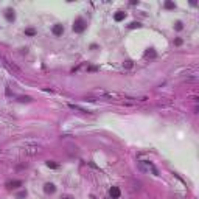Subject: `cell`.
I'll return each mask as SVG.
<instances>
[{"instance_id":"cell-10","label":"cell","mask_w":199,"mask_h":199,"mask_svg":"<svg viewBox=\"0 0 199 199\" xmlns=\"http://www.w3.org/2000/svg\"><path fill=\"white\" fill-rule=\"evenodd\" d=\"M5 16H6V19H8L9 22H12V20H14V17H16V16H14V11H12V9H8Z\"/></svg>"},{"instance_id":"cell-16","label":"cell","mask_w":199,"mask_h":199,"mask_svg":"<svg viewBox=\"0 0 199 199\" xmlns=\"http://www.w3.org/2000/svg\"><path fill=\"white\" fill-rule=\"evenodd\" d=\"M25 33H26V34H28V36H34V34H36V31H34V30H33V28H28V30H26V31H25Z\"/></svg>"},{"instance_id":"cell-8","label":"cell","mask_w":199,"mask_h":199,"mask_svg":"<svg viewBox=\"0 0 199 199\" xmlns=\"http://www.w3.org/2000/svg\"><path fill=\"white\" fill-rule=\"evenodd\" d=\"M125 17H126V12H123V11H118V12L114 16V19H115L117 22H121V20H125Z\"/></svg>"},{"instance_id":"cell-7","label":"cell","mask_w":199,"mask_h":199,"mask_svg":"<svg viewBox=\"0 0 199 199\" xmlns=\"http://www.w3.org/2000/svg\"><path fill=\"white\" fill-rule=\"evenodd\" d=\"M20 185H22V182H20V181H11V182H8V184H6V187H8L9 190H14V188H19Z\"/></svg>"},{"instance_id":"cell-4","label":"cell","mask_w":199,"mask_h":199,"mask_svg":"<svg viewBox=\"0 0 199 199\" xmlns=\"http://www.w3.org/2000/svg\"><path fill=\"white\" fill-rule=\"evenodd\" d=\"M39 146L37 145H25V149H23V153L25 154H36V153H39Z\"/></svg>"},{"instance_id":"cell-3","label":"cell","mask_w":199,"mask_h":199,"mask_svg":"<svg viewBox=\"0 0 199 199\" xmlns=\"http://www.w3.org/2000/svg\"><path fill=\"white\" fill-rule=\"evenodd\" d=\"M86 30V22L84 19H76L75 23H73V31L75 33H83Z\"/></svg>"},{"instance_id":"cell-21","label":"cell","mask_w":199,"mask_h":199,"mask_svg":"<svg viewBox=\"0 0 199 199\" xmlns=\"http://www.w3.org/2000/svg\"><path fill=\"white\" fill-rule=\"evenodd\" d=\"M174 44H176V45H181V44H182V39H176Z\"/></svg>"},{"instance_id":"cell-9","label":"cell","mask_w":199,"mask_h":199,"mask_svg":"<svg viewBox=\"0 0 199 199\" xmlns=\"http://www.w3.org/2000/svg\"><path fill=\"white\" fill-rule=\"evenodd\" d=\"M54 185L53 184H45V187H44V191L45 193H54Z\"/></svg>"},{"instance_id":"cell-18","label":"cell","mask_w":199,"mask_h":199,"mask_svg":"<svg viewBox=\"0 0 199 199\" xmlns=\"http://www.w3.org/2000/svg\"><path fill=\"white\" fill-rule=\"evenodd\" d=\"M174 28H176L177 31H181V30H182V22H176V26H174Z\"/></svg>"},{"instance_id":"cell-15","label":"cell","mask_w":199,"mask_h":199,"mask_svg":"<svg viewBox=\"0 0 199 199\" xmlns=\"http://www.w3.org/2000/svg\"><path fill=\"white\" fill-rule=\"evenodd\" d=\"M47 167H48V168H58V163H54V162L48 160V162H47Z\"/></svg>"},{"instance_id":"cell-11","label":"cell","mask_w":199,"mask_h":199,"mask_svg":"<svg viewBox=\"0 0 199 199\" xmlns=\"http://www.w3.org/2000/svg\"><path fill=\"white\" fill-rule=\"evenodd\" d=\"M145 56H146V58H156L157 54H156V51H154L153 48H149V50H146V51H145Z\"/></svg>"},{"instance_id":"cell-20","label":"cell","mask_w":199,"mask_h":199,"mask_svg":"<svg viewBox=\"0 0 199 199\" xmlns=\"http://www.w3.org/2000/svg\"><path fill=\"white\" fill-rule=\"evenodd\" d=\"M25 196H26V191H22V193L17 195V198H25Z\"/></svg>"},{"instance_id":"cell-17","label":"cell","mask_w":199,"mask_h":199,"mask_svg":"<svg viewBox=\"0 0 199 199\" xmlns=\"http://www.w3.org/2000/svg\"><path fill=\"white\" fill-rule=\"evenodd\" d=\"M139 26H140V23H139V22H132V23L129 25V28H139Z\"/></svg>"},{"instance_id":"cell-19","label":"cell","mask_w":199,"mask_h":199,"mask_svg":"<svg viewBox=\"0 0 199 199\" xmlns=\"http://www.w3.org/2000/svg\"><path fill=\"white\" fill-rule=\"evenodd\" d=\"M125 67H126V68H131V67H132V62H131V61H126V62H125Z\"/></svg>"},{"instance_id":"cell-5","label":"cell","mask_w":199,"mask_h":199,"mask_svg":"<svg viewBox=\"0 0 199 199\" xmlns=\"http://www.w3.org/2000/svg\"><path fill=\"white\" fill-rule=\"evenodd\" d=\"M109 195H111L112 199H118L121 193H120V188H118V187H112V188L109 190Z\"/></svg>"},{"instance_id":"cell-1","label":"cell","mask_w":199,"mask_h":199,"mask_svg":"<svg viewBox=\"0 0 199 199\" xmlns=\"http://www.w3.org/2000/svg\"><path fill=\"white\" fill-rule=\"evenodd\" d=\"M137 168H139L142 173H149V171H153L156 176L159 174V171L156 170V167H154L151 162H146V160H140V162H137Z\"/></svg>"},{"instance_id":"cell-12","label":"cell","mask_w":199,"mask_h":199,"mask_svg":"<svg viewBox=\"0 0 199 199\" xmlns=\"http://www.w3.org/2000/svg\"><path fill=\"white\" fill-rule=\"evenodd\" d=\"M68 107H70V109H75V111H81V112H89L87 109H83V107H79V106H76V104H68Z\"/></svg>"},{"instance_id":"cell-2","label":"cell","mask_w":199,"mask_h":199,"mask_svg":"<svg viewBox=\"0 0 199 199\" xmlns=\"http://www.w3.org/2000/svg\"><path fill=\"white\" fill-rule=\"evenodd\" d=\"M0 61L3 62V65H6V67L9 68V72H14V73H17V75H22V70H20L16 64H12L11 61H8L5 56H2V54H0Z\"/></svg>"},{"instance_id":"cell-14","label":"cell","mask_w":199,"mask_h":199,"mask_svg":"<svg viewBox=\"0 0 199 199\" xmlns=\"http://www.w3.org/2000/svg\"><path fill=\"white\" fill-rule=\"evenodd\" d=\"M165 8L167 9H174V3L173 2H165Z\"/></svg>"},{"instance_id":"cell-6","label":"cell","mask_w":199,"mask_h":199,"mask_svg":"<svg viewBox=\"0 0 199 199\" xmlns=\"http://www.w3.org/2000/svg\"><path fill=\"white\" fill-rule=\"evenodd\" d=\"M62 33H64V26L62 25H54L53 26V34L54 36H62Z\"/></svg>"},{"instance_id":"cell-13","label":"cell","mask_w":199,"mask_h":199,"mask_svg":"<svg viewBox=\"0 0 199 199\" xmlns=\"http://www.w3.org/2000/svg\"><path fill=\"white\" fill-rule=\"evenodd\" d=\"M19 101H20V103H30L31 98H30V97H19Z\"/></svg>"},{"instance_id":"cell-22","label":"cell","mask_w":199,"mask_h":199,"mask_svg":"<svg viewBox=\"0 0 199 199\" xmlns=\"http://www.w3.org/2000/svg\"><path fill=\"white\" fill-rule=\"evenodd\" d=\"M64 199H72V198H64Z\"/></svg>"}]
</instances>
